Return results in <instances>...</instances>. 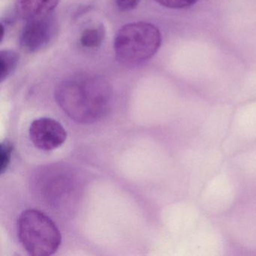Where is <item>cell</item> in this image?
<instances>
[{
  "label": "cell",
  "mask_w": 256,
  "mask_h": 256,
  "mask_svg": "<svg viewBox=\"0 0 256 256\" xmlns=\"http://www.w3.org/2000/svg\"><path fill=\"white\" fill-rule=\"evenodd\" d=\"M60 107L70 119L90 124L107 114L112 90L106 79L98 76H80L61 82L55 91Z\"/></svg>",
  "instance_id": "6da1fadb"
},
{
  "label": "cell",
  "mask_w": 256,
  "mask_h": 256,
  "mask_svg": "<svg viewBox=\"0 0 256 256\" xmlns=\"http://www.w3.org/2000/svg\"><path fill=\"white\" fill-rule=\"evenodd\" d=\"M161 43V32L156 26L148 22H134L119 30L114 47L119 62L134 65L151 59Z\"/></svg>",
  "instance_id": "7a4b0ae2"
},
{
  "label": "cell",
  "mask_w": 256,
  "mask_h": 256,
  "mask_svg": "<svg viewBox=\"0 0 256 256\" xmlns=\"http://www.w3.org/2000/svg\"><path fill=\"white\" fill-rule=\"evenodd\" d=\"M18 233L22 246L31 256H50L61 244V234L56 224L37 210H26L20 214Z\"/></svg>",
  "instance_id": "3957f363"
},
{
  "label": "cell",
  "mask_w": 256,
  "mask_h": 256,
  "mask_svg": "<svg viewBox=\"0 0 256 256\" xmlns=\"http://www.w3.org/2000/svg\"><path fill=\"white\" fill-rule=\"evenodd\" d=\"M35 186L37 196L42 202L55 208L65 204L76 191L73 174L67 169L56 166L40 172Z\"/></svg>",
  "instance_id": "277c9868"
},
{
  "label": "cell",
  "mask_w": 256,
  "mask_h": 256,
  "mask_svg": "<svg viewBox=\"0 0 256 256\" xmlns=\"http://www.w3.org/2000/svg\"><path fill=\"white\" fill-rule=\"evenodd\" d=\"M58 24L52 13L30 19L20 36V46L29 53H37L48 47L54 38Z\"/></svg>",
  "instance_id": "5b68a950"
},
{
  "label": "cell",
  "mask_w": 256,
  "mask_h": 256,
  "mask_svg": "<svg viewBox=\"0 0 256 256\" xmlns=\"http://www.w3.org/2000/svg\"><path fill=\"white\" fill-rule=\"evenodd\" d=\"M30 138L34 146L42 150H53L66 140L67 132L58 121L42 118L32 121L30 126Z\"/></svg>",
  "instance_id": "8992f818"
},
{
  "label": "cell",
  "mask_w": 256,
  "mask_h": 256,
  "mask_svg": "<svg viewBox=\"0 0 256 256\" xmlns=\"http://www.w3.org/2000/svg\"><path fill=\"white\" fill-rule=\"evenodd\" d=\"M60 0H17L16 12L19 17L28 20L50 14Z\"/></svg>",
  "instance_id": "52a82bcc"
},
{
  "label": "cell",
  "mask_w": 256,
  "mask_h": 256,
  "mask_svg": "<svg viewBox=\"0 0 256 256\" xmlns=\"http://www.w3.org/2000/svg\"><path fill=\"white\" fill-rule=\"evenodd\" d=\"M106 30L102 24L86 28L82 32L80 43L88 48H96L100 47L106 38Z\"/></svg>",
  "instance_id": "ba28073f"
},
{
  "label": "cell",
  "mask_w": 256,
  "mask_h": 256,
  "mask_svg": "<svg viewBox=\"0 0 256 256\" xmlns=\"http://www.w3.org/2000/svg\"><path fill=\"white\" fill-rule=\"evenodd\" d=\"M20 56L17 52L4 50L0 52V80L8 78L18 65Z\"/></svg>",
  "instance_id": "9c48e42d"
},
{
  "label": "cell",
  "mask_w": 256,
  "mask_h": 256,
  "mask_svg": "<svg viewBox=\"0 0 256 256\" xmlns=\"http://www.w3.org/2000/svg\"><path fill=\"white\" fill-rule=\"evenodd\" d=\"M13 144L8 140L1 143L0 146V154H1V174L5 173L11 162L12 156Z\"/></svg>",
  "instance_id": "30bf717a"
},
{
  "label": "cell",
  "mask_w": 256,
  "mask_h": 256,
  "mask_svg": "<svg viewBox=\"0 0 256 256\" xmlns=\"http://www.w3.org/2000/svg\"><path fill=\"white\" fill-rule=\"evenodd\" d=\"M160 5L169 8H185L196 4L198 0H155Z\"/></svg>",
  "instance_id": "8fae6325"
},
{
  "label": "cell",
  "mask_w": 256,
  "mask_h": 256,
  "mask_svg": "<svg viewBox=\"0 0 256 256\" xmlns=\"http://www.w3.org/2000/svg\"><path fill=\"white\" fill-rule=\"evenodd\" d=\"M118 8L124 12H130L137 8L140 0H115Z\"/></svg>",
  "instance_id": "7c38bea8"
}]
</instances>
